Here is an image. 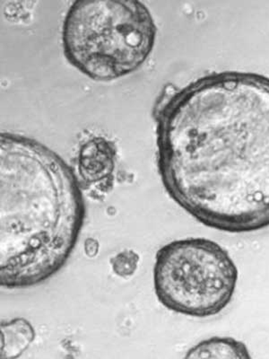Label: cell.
<instances>
[{
    "instance_id": "9",
    "label": "cell",
    "mask_w": 269,
    "mask_h": 359,
    "mask_svg": "<svg viewBox=\"0 0 269 359\" xmlns=\"http://www.w3.org/2000/svg\"><path fill=\"white\" fill-rule=\"evenodd\" d=\"M99 250H100V245H99L97 240L92 238V237H89V238L85 239L84 243V251L88 258L96 257L99 253Z\"/></svg>"
},
{
    "instance_id": "1",
    "label": "cell",
    "mask_w": 269,
    "mask_h": 359,
    "mask_svg": "<svg viewBox=\"0 0 269 359\" xmlns=\"http://www.w3.org/2000/svg\"><path fill=\"white\" fill-rule=\"evenodd\" d=\"M157 160L169 196L210 229L269 226V78L210 74L158 102Z\"/></svg>"
},
{
    "instance_id": "6",
    "label": "cell",
    "mask_w": 269,
    "mask_h": 359,
    "mask_svg": "<svg viewBox=\"0 0 269 359\" xmlns=\"http://www.w3.org/2000/svg\"><path fill=\"white\" fill-rule=\"evenodd\" d=\"M1 346L0 357L2 359H15L21 357L30 347L35 339V330L28 320L13 319L1 323Z\"/></svg>"
},
{
    "instance_id": "7",
    "label": "cell",
    "mask_w": 269,
    "mask_h": 359,
    "mask_svg": "<svg viewBox=\"0 0 269 359\" xmlns=\"http://www.w3.org/2000/svg\"><path fill=\"white\" fill-rule=\"evenodd\" d=\"M185 358H251L245 343L232 337H212L188 349Z\"/></svg>"
},
{
    "instance_id": "3",
    "label": "cell",
    "mask_w": 269,
    "mask_h": 359,
    "mask_svg": "<svg viewBox=\"0 0 269 359\" xmlns=\"http://www.w3.org/2000/svg\"><path fill=\"white\" fill-rule=\"evenodd\" d=\"M156 34L152 13L139 0H78L64 18L62 47L80 72L111 81L146 62Z\"/></svg>"
},
{
    "instance_id": "2",
    "label": "cell",
    "mask_w": 269,
    "mask_h": 359,
    "mask_svg": "<svg viewBox=\"0 0 269 359\" xmlns=\"http://www.w3.org/2000/svg\"><path fill=\"white\" fill-rule=\"evenodd\" d=\"M81 184L50 147L22 135L0 137V286L49 280L69 261L84 226Z\"/></svg>"
},
{
    "instance_id": "4",
    "label": "cell",
    "mask_w": 269,
    "mask_h": 359,
    "mask_svg": "<svg viewBox=\"0 0 269 359\" xmlns=\"http://www.w3.org/2000/svg\"><path fill=\"white\" fill-rule=\"evenodd\" d=\"M238 268L219 243L207 238L175 240L158 250L153 287L172 312L207 318L223 312L235 296Z\"/></svg>"
},
{
    "instance_id": "8",
    "label": "cell",
    "mask_w": 269,
    "mask_h": 359,
    "mask_svg": "<svg viewBox=\"0 0 269 359\" xmlns=\"http://www.w3.org/2000/svg\"><path fill=\"white\" fill-rule=\"evenodd\" d=\"M139 255L133 250H125L111 259L112 271L121 278L131 277L137 271L139 264Z\"/></svg>"
},
{
    "instance_id": "5",
    "label": "cell",
    "mask_w": 269,
    "mask_h": 359,
    "mask_svg": "<svg viewBox=\"0 0 269 359\" xmlns=\"http://www.w3.org/2000/svg\"><path fill=\"white\" fill-rule=\"evenodd\" d=\"M117 149L104 137H94L80 147L78 168L83 184L105 191L113 182Z\"/></svg>"
}]
</instances>
